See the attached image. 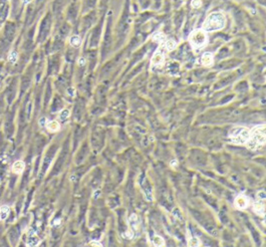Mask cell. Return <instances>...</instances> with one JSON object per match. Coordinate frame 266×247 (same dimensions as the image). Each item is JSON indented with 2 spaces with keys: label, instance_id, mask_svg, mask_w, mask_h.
<instances>
[{
  "label": "cell",
  "instance_id": "22",
  "mask_svg": "<svg viewBox=\"0 0 266 247\" xmlns=\"http://www.w3.org/2000/svg\"><path fill=\"white\" fill-rule=\"evenodd\" d=\"M257 197H258V199H260L261 201H263V200L265 199V192L264 191H259L258 194H257Z\"/></svg>",
  "mask_w": 266,
  "mask_h": 247
},
{
  "label": "cell",
  "instance_id": "24",
  "mask_svg": "<svg viewBox=\"0 0 266 247\" xmlns=\"http://www.w3.org/2000/svg\"><path fill=\"white\" fill-rule=\"evenodd\" d=\"M45 122H46V119H45V118H43V119H41V120H40L39 123H40V125H44V123H45Z\"/></svg>",
  "mask_w": 266,
  "mask_h": 247
},
{
  "label": "cell",
  "instance_id": "27",
  "mask_svg": "<svg viewBox=\"0 0 266 247\" xmlns=\"http://www.w3.org/2000/svg\"><path fill=\"white\" fill-rule=\"evenodd\" d=\"M30 1H31V0H23V3L24 4H27V3H29Z\"/></svg>",
  "mask_w": 266,
  "mask_h": 247
},
{
  "label": "cell",
  "instance_id": "3",
  "mask_svg": "<svg viewBox=\"0 0 266 247\" xmlns=\"http://www.w3.org/2000/svg\"><path fill=\"white\" fill-rule=\"evenodd\" d=\"M229 137H231V141L236 145H243L248 141L250 137V133L247 129L244 127H234L229 133Z\"/></svg>",
  "mask_w": 266,
  "mask_h": 247
},
{
  "label": "cell",
  "instance_id": "4",
  "mask_svg": "<svg viewBox=\"0 0 266 247\" xmlns=\"http://www.w3.org/2000/svg\"><path fill=\"white\" fill-rule=\"evenodd\" d=\"M189 42H190L191 46L195 49H200L201 47L206 44L207 42V35L206 32L203 29H198L195 31L191 32L189 35Z\"/></svg>",
  "mask_w": 266,
  "mask_h": 247
},
{
  "label": "cell",
  "instance_id": "14",
  "mask_svg": "<svg viewBox=\"0 0 266 247\" xmlns=\"http://www.w3.org/2000/svg\"><path fill=\"white\" fill-rule=\"evenodd\" d=\"M70 43H71V45L74 46V47H78V46L81 44V38H80L78 35L73 36V37H71Z\"/></svg>",
  "mask_w": 266,
  "mask_h": 247
},
{
  "label": "cell",
  "instance_id": "19",
  "mask_svg": "<svg viewBox=\"0 0 266 247\" xmlns=\"http://www.w3.org/2000/svg\"><path fill=\"white\" fill-rule=\"evenodd\" d=\"M154 40L157 42H164L165 40V35H163L162 33H158L154 36Z\"/></svg>",
  "mask_w": 266,
  "mask_h": 247
},
{
  "label": "cell",
  "instance_id": "25",
  "mask_svg": "<svg viewBox=\"0 0 266 247\" xmlns=\"http://www.w3.org/2000/svg\"><path fill=\"white\" fill-rule=\"evenodd\" d=\"M85 62H86V60L84 59V58H81V59H80V61H79L80 65H84V64H85Z\"/></svg>",
  "mask_w": 266,
  "mask_h": 247
},
{
  "label": "cell",
  "instance_id": "11",
  "mask_svg": "<svg viewBox=\"0 0 266 247\" xmlns=\"http://www.w3.org/2000/svg\"><path fill=\"white\" fill-rule=\"evenodd\" d=\"M10 213V208L7 205H3L0 208V219L5 220Z\"/></svg>",
  "mask_w": 266,
  "mask_h": 247
},
{
  "label": "cell",
  "instance_id": "2",
  "mask_svg": "<svg viewBox=\"0 0 266 247\" xmlns=\"http://www.w3.org/2000/svg\"><path fill=\"white\" fill-rule=\"evenodd\" d=\"M265 125H262L260 127H256L255 129L252 131V135H250L248 141V147L251 149H258V147H262L265 143Z\"/></svg>",
  "mask_w": 266,
  "mask_h": 247
},
{
  "label": "cell",
  "instance_id": "26",
  "mask_svg": "<svg viewBox=\"0 0 266 247\" xmlns=\"http://www.w3.org/2000/svg\"><path fill=\"white\" fill-rule=\"evenodd\" d=\"M91 245H99V246H101V243H99V242H91Z\"/></svg>",
  "mask_w": 266,
  "mask_h": 247
},
{
  "label": "cell",
  "instance_id": "18",
  "mask_svg": "<svg viewBox=\"0 0 266 247\" xmlns=\"http://www.w3.org/2000/svg\"><path fill=\"white\" fill-rule=\"evenodd\" d=\"M70 116V112H69V110H63L62 111L61 113H60V115H59V119L61 121H66L67 120V118L68 117Z\"/></svg>",
  "mask_w": 266,
  "mask_h": 247
},
{
  "label": "cell",
  "instance_id": "12",
  "mask_svg": "<svg viewBox=\"0 0 266 247\" xmlns=\"http://www.w3.org/2000/svg\"><path fill=\"white\" fill-rule=\"evenodd\" d=\"M153 243H154L156 246H164L165 245L164 239L159 235H155L154 237H153Z\"/></svg>",
  "mask_w": 266,
  "mask_h": 247
},
{
  "label": "cell",
  "instance_id": "10",
  "mask_svg": "<svg viewBox=\"0 0 266 247\" xmlns=\"http://www.w3.org/2000/svg\"><path fill=\"white\" fill-rule=\"evenodd\" d=\"M253 209H254V211L256 212L258 215L260 216H263L264 215V204L262 203V202L258 201V202H255L254 204H253Z\"/></svg>",
  "mask_w": 266,
  "mask_h": 247
},
{
  "label": "cell",
  "instance_id": "9",
  "mask_svg": "<svg viewBox=\"0 0 266 247\" xmlns=\"http://www.w3.org/2000/svg\"><path fill=\"white\" fill-rule=\"evenodd\" d=\"M46 127H47V129L49 131L55 133V131H58L60 129V123L57 121H50V122L47 123Z\"/></svg>",
  "mask_w": 266,
  "mask_h": 247
},
{
  "label": "cell",
  "instance_id": "13",
  "mask_svg": "<svg viewBox=\"0 0 266 247\" xmlns=\"http://www.w3.org/2000/svg\"><path fill=\"white\" fill-rule=\"evenodd\" d=\"M176 47V42L174 41V40L170 39L166 42V50H168V51H172Z\"/></svg>",
  "mask_w": 266,
  "mask_h": 247
},
{
  "label": "cell",
  "instance_id": "15",
  "mask_svg": "<svg viewBox=\"0 0 266 247\" xmlns=\"http://www.w3.org/2000/svg\"><path fill=\"white\" fill-rule=\"evenodd\" d=\"M38 243H39V239H38L37 236L33 235V236H30V237L28 238L27 245H29V246H34V245H37Z\"/></svg>",
  "mask_w": 266,
  "mask_h": 247
},
{
  "label": "cell",
  "instance_id": "23",
  "mask_svg": "<svg viewBox=\"0 0 266 247\" xmlns=\"http://www.w3.org/2000/svg\"><path fill=\"white\" fill-rule=\"evenodd\" d=\"M126 235H127V237L129 238V239H131V238L133 237V233H132V231L131 230H128V232L126 233Z\"/></svg>",
  "mask_w": 266,
  "mask_h": 247
},
{
  "label": "cell",
  "instance_id": "16",
  "mask_svg": "<svg viewBox=\"0 0 266 247\" xmlns=\"http://www.w3.org/2000/svg\"><path fill=\"white\" fill-rule=\"evenodd\" d=\"M130 222H131V225L133 226V228H134V229H136V228L138 227L139 220H138V217L136 216V214H133V215L131 216V217H130Z\"/></svg>",
  "mask_w": 266,
  "mask_h": 247
},
{
  "label": "cell",
  "instance_id": "7",
  "mask_svg": "<svg viewBox=\"0 0 266 247\" xmlns=\"http://www.w3.org/2000/svg\"><path fill=\"white\" fill-rule=\"evenodd\" d=\"M235 205L238 208H240V209H243V208L246 207V206L248 205V201H247L246 196H244V195L237 196L236 199H235Z\"/></svg>",
  "mask_w": 266,
  "mask_h": 247
},
{
  "label": "cell",
  "instance_id": "21",
  "mask_svg": "<svg viewBox=\"0 0 266 247\" xmlns=\"http://www.w3.org/2000/svg\"><path fill=\"white\" fill-rule=\"evenodd\" d=\"M201 0H192L191 1V6L193 8H199L201 6Z\"/></svg>",
  "mask_w": 266,
  "mask_h": 247
},
{
  "label": "cell",
  "instance_id": "1",
  "mask_svg": "<svg viewBox=\"0 0 266 247\" xmlns=\"http://www.w3.org/2000/svg\"><path fill=\"white\" fill-rule=\"evenodd\" d=\"M225 16L221 12H213L206 17L202 25V29L204 31H217L224 28L225 26Z\"/></svg>",
  "mask_w": 266,
  "mask_h": 247
},
{
  "label": "cell",
  "instance_id": "17",
  "mask_svg": "<svg viewBox=\"0 0 266 247\" xmlns=\"http://www.w3.org/2000/svg\"><path fill=\"white\" fill-rule=\"evenodd\" d=\"M17 59H18V54H17V52L12 51L11 53H10L9 57H8V60H9V62L12 63V64H14V63H16V61H17Z\"/></svg>",
  "mask_w": 266,
  "mask_h": 247
},
{
  "label": "cell",
  "instance_id": "6",
  "mask_svg": "<svg viewBox=\"0 0 266 247\" xmlns=\"http://www.w3.org/2000/svg\"><path fill=\"white\" fill-rule=\"evenodd\" d=\"M24 169H25V163L22 161H15V163H13V165H12V171H13L14 173H18V175L23 173Z\"/></svg>",
  "mask_w": 266,
  "mask_h": 247
},
{
  "label": "cell",
  "instance_id": "5",
  "mask_svg": "<svg viewBox=\"0 0 266 247\" xmlns=\"http://www.w3.org/2000/svg\"><path fill=\"white\" fill-rule=\"evenodd\" d=\"M164 61H165V54H164V52L158 50V51L155 53V55L153 56L152 64L154 65V66H159V65H162L163 63H164Z\"/></svg>",
  "mask_w": 266,
  "mask_h": 247
},
{
  "label": "cell",
  "instance_id": "20",
  "mask_svg": "<svg viewBox=\"0 0 266 247\" xmlns=\"http://www.w3.org/2000/svg\"><path fill=\"white\" fill-rule=\"evenodd\" d=\"M188 245L189 246H197V245H199L198 239H197V238H191V239H189Z\"/></svg>",
  "mask_w": 266,
  "mask_h": 247
},
{
  "label": "cell",
  "instance_id": "8",
  "mask_svg": "<svg viewBox=\"0 0 266 247\" xmlns=\"http://www.w3.org/2000/svg\"><path fill=\"white\" fill-rule=\"evenodd\" d=\"M201 63L204 66H211L213 63V56L210 52H205L201 58Z\"/></svg>",
  "mask_w": 266,
  "mask_h": 247
}]
</instances>
